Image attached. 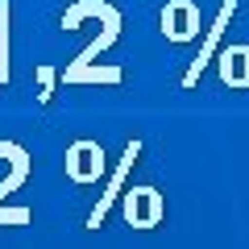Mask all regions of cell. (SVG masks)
Wrapping results in <instances>:
<instances>
[{
  "label": "cell",
  "instance_id": "52a82bcc",
  "mask_svg": "<svg viewBox=\"0 0 249 249\" xmlns=\"http://www.w3.org/2000/svg\"><path fill=\"white\" fill-rule=\"evenodd\" d=\"M58 79L62 83H121L124 79V71L121 67H83V71H58Z\"/></svg>",
  "mask_w": 249,
  "mask_h": 249
},
{
  "label": "cell",
  "instance_id": "7a4b0ae2",
  "mask_svg": "<svg viewBox=\"0 0 249 249\" xmlns=\"http://www.w3.org/2000/svg\"><path fill=\"white\" fill-rule=\"evenodd\" d=\"M162 34L170 42L199 37V4L196 0H166V9H162Z\"/></svg>",
  "mask_w": 249,
  "mask_h": 249
},
{
  "label": "cell",
  "instance_id": "8992f818",
  "mask_svg": "<svg viewBox=\"0 0 249 249\" xmlns=\"http://www.w3.org/2000/svg\"><path fill=\"white\" fill-rule=\"evenodd\" d=\"M88 17L116 21V17H121V9H116V4H108V0H79V4H71V9L62 13V29H75L79 21H88Z\"/></svg>",
  "mask_w": 249,
  "mask_h": 249
},
{
  "label": "cell",
  "instance_id": "277c9868",
  "mask_svg": "<svg viewBox=\"0 0 249 249\" xmlns=\"http://www.w3.org/2000/svg\"><path fill=\"white\" fill-rule=\"evenodd\" d=\"M220 79L232 91L249 88V46H224L220 50Z\"/></svg>",
  "mask_w": 249,
  "mask_h": 249
},
{
  "label": "cell",
  "instance_id": "5b68a950",
  "mask_svg": "<svg viewBox=\"0 0 249 249\" xmlns=\"http://www.w3.org/2000/svg\"><path fill=\"white\" fill-rule=\"evenodd\" d=\"M0 158L9 162V178L0 183V199H4L9 191H17V187L29 178V154L21 150V145H13V142H0Z\"/></svg>",
  "mask_w": 249,
  "mask_h": 249
},
{
  "label": "cell",
  "instance_id": "ba28073f",
  "mask_svg": "<svg viewBox=\"0 0 249 249\" xmlns=\"http://www.w3.org/2000/svg\"><path fill=\"white\" fill-rule=\"evenodd\" d=\"M9 83V0H0V88Z\"/></svg>",
  "mask_w": 249,
  "mask_h": 249
},
{
  "label": "cell",
  "instance_id": "6da1fadb",
  "mask_svg": "<svg viewBox=\"0 0 249 249\" xmlns=\"http://www.w3.org/2000/svg\"><path fill=\"white\" fill-rule=\"evenodd\" d=\"M232 13H237V0H224V4H220V17H216L212 25H208V37L199 42V58H191V67L183 71V88H196V83H199V75H204V67L216 58V46H220L224 29H229Z\"/></svg>",
  "mask_w": 249,
  "mask_h": 249
},
{
  "label": "cell",
  "instance_id": "3957f363",
  "mask_svg": "<svg viewBox=\"0 0 249 249\" xmlns=\"http://www.w3.org/2000/svg\"><path fill=\"white\" fill-rule=\"evenodd\" d=\"M137 154H142V142H137V137H133V142L124 145V158H121V166H116V170H112V178H108V191H104V196H100V204L91 208V216H88V229H100V220H104V216H108V208H112V199H116V196H121V191H124V175L133 170Z\"/></svg>",
  "mask_w": 249,
  "mask_h": 249
},
{
  "label": "cell",
  "instance_id": "9c48e42d",
  "mask_svg": "<svg viewBox=\"0 0 249 249\" xmlns=\"http://www.w3.org/2000/svg\"><path fill=\"white\" fill-rule=\"evenodd\" d=\"M54 83H58V71L54 67H37V104H50Z\"/></svg>",
  "mask_w": 249,
  "mask_h": 249
}]
</instances>
